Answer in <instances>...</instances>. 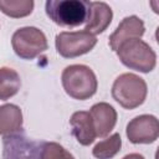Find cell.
I'll return each mask as SVG.
<instances>
[{
	"instance_id": "5bb4252c",
	"label": "cell",
	"mask_w": 159,
	"mask_h": 159,
	"mask_svg": "<svg viewBox=\"0 0 159 159\" xmlns=\"http://www.w3.org/2000/svg\"><path fill=\"white\" fill-rule=\"evenodd\" d=\"M120 148L122 138L119 133H114L97 143L92 149V154L97 159H112L120 152Z\"/></svg>"
},
{
	"instance_id": "9c48e42d",
	"label": "cell",
	"mask_w": 159,
	"mask_h": 159,
	"mask_svg": "<svg viewBox=\"0 0 159 159\" xmlns=\"http://www.w3.org/2000/svg\"><path fill=\"white\" fill-rule=\"evenodd\" d=\"M113 19V11L111 6L103 1H89L88 16L84 24V31L98 35L107 30Z\"/></svg>"
},
{
	"instance_id": "7a4b0ae2",
	"label": "cell",
	"mask_w": 159,
	"mask_h": 159,
	"mask_svg": "<svg viewBox=\"0 0 159 159\" xmlns=\"http://www.w3.org/2000/svg\"><path fill=\"white\" fill-rule=\"evenodd\" d=\"M89 1L84 0H47L46 15L62 27H77L87 21Z\"/></svg>"
},
{
	"instance_id": "9a60e30c",
	"label": "cell",
	"mask_w": 159,
	"mask_h": 159,
	"mask_svg": "<svg viewBox=\"0 0 159 159\" xmlns=\"http://www.w3.org/2000/svg\"><path fill=\"white\" fill-rule=\"evenodd\" d=\"M32 0H0V11L12 19L29 16L34 10Z\"/></svg>"
},
{
	"instance_id": "ac0fdd59",
	"label": "cell",
	"mask_w": 159,
	"mask_h": 159,
	"mask_svg": "<svg viewBox=\"0 0 159 159\" xmlns=\"http://www.w3.org/2000/svg\"><path fill=\"white\" fill-rule=\"evenodd\" d=\"M14 159H16V158H14Z\"/></svg>"
},
{
	"instance_id": "6da1fadb",
	"label": "cell",
	"mask_w": 159,
	"mask_h": 159,
	"mask_svg": "<svg viewBox=\"0 0 159 159\" xmlns=\"http://www.w3.org/2000/svg\"><path fill=\"white\" fill-rule=\"evenodd\" d=\"M61 82L65 92L73 99L84 101L94 96L98 88V81L93 70L86 65H70L61 75Z\"/></svg>"
},
{
	"instance_id": "2e32d148",
	"label": "cell",
	"mask_w": 159,
	"mask_h": 159,
	"mask_svg": "<svg viewBox=\"0 0 159 159\" xmlns=\"http://www.w3.org/2000/svg\"><path fill=\"white\" fill-rule=\"evenodd\" d=\"M37 159H75V157L61 144L48 142L41 147L40 155Z\"/></svg>"
},
{
	"instance_id": "52a82bcc",
	"label": "cell",
	"mask_w": 159,
	"mask_h": 159,
	"mask_svg": "<svg viewBox=\"0 0 159 159\" xmlns=\"http://www.w3.org/2000/svg\"><path fill=\"white\" fill-rule=\"evenodd\" d=\"M125 134L133 144H152L159 137V120L152 114L137 116L127 124Z\"/></svg>"
},
{
	"instance_id": "5b68a950",
	"label": "cell",
	"mask_w": 159,
	"mask_h": 159,
	"mask_svg": "<svg viewBox=\"0 0 159 159\" xmlns=\"http://www.w3.org/2000/svg\"><path fill=\"white\" fill-rule=\"evenodd\" d=\"M11 46L16 56L24 60H34L48 48L46 35L34 26L17 29L12 34Z\"/></svg>"
},
{
	"instance_id": "8fae6325",
	"label": "cell",
	"mask_w": 159,
	"mask_h": 159,
	"mask_svg": "<svg viewBox=\"0 0 159 159\" xmlns=\"http://www.w3.org/2000/svg\"><path fill=\"white\" fill-rule=\"evenodd\" d=\"M70 124L72 127V134L81 145L87 147L94 142L97 134L89 112L86 111L75 112L71 116Z\"/></svg>"
},
{
	"instance_id": "277c9868",
	"label": "cell",
	"mask_w": 159,
	"mask_h": 159,
	"mask_svg": "<svg viewBox=\"0 0 159 159\" xmlns=\"http://www.w3.org/2000/svg\"><path fill=\"white\" fill-rule=\"evenodd\" d=\"M116 52L119 61L130 70L149 73L157 66L155 51L140 39H132L123 42Z\"/></svg>"
},
{
	"instance_id": "8992f818",
	"label": "cell",
	"mask_w": 159,
	"mask_h": 159,
	"mask_svg": "<svg viewBox=\"0 0 159 159\" xmlns=\"http://www.w3.org/2000/svg\"><path fill=\"white\" fill-rule=\"evenodd\" d=\"M97 43V37L84 30L62 31L56 35L55 46L60 56L75 58L88 53Z\"/></svg>"
},
{
	"instance_id": "e0dca14e",
	"label": "cell",
	"mask_w": 159,
	"mask_h": 159,
	"mask_svg": "<svg viewBox=\"0 0 159 159\" xmlns=\"http://www.w3.org/2000/svg\"><path fill=\"white\" fill-rule=\"evenodd\" d=\"M122 159H145V158L139 153H130V154L124 155Z\"/></svg>"
},
{
	"instance_id": "3957f363",
	"label": "cell",
	"mask_w": 159,
	"mask_h": 159,
	"mask_svg": "<svg viewBox=\"0 0 159 159\" xmlns=\"http://www.w3.org/2000/svg\"><path fill=\"white\" fill-rule=\"evenodd\" d=\"M147 82L135 73L119 75L112 86L113 99L125 109H134L142 106L147 98Z\"/></svg>"
},
{
	"instance_id": "4fadbf2b",
	"label": "cell",
	"mask_w": 159,
	"mask_h": 159,
	"mask_svg": "<svg viewBox=\"0 0 159 159\" xmlns=\"http://www.w3.org/2000/svg\"><path fill=\"white\" fill-rule=\"evenodd\" d=\"M21 87L20 75L10 67H0V99L7 101L14 97Z\"/></svg>"
},
{
	"instance_id": "ba28073f",
	"label": "cell",
	"mask_w": 159,
	"mask_h": 159,
	"mask_svg": "<svg viewBox=\"0 0 159 159\" xmlns=\"http://www.w3.org/2000/svg\"><path fill=\"white\" fill-rule=\"evenodd\" d=\"M145 32V26L142 19L135 15L124 17L113 34L109 36V47L113 51H117L118 47L132 39H140Z\"/></svg>"
},
{
	"instance_id": "7c38bea8",
	"label": "cell",
	"mask_w": 159,
	"mask_h": 159,
	"mask_svg": "<svg viewBox=\"0 0 159 159\" xmlns=\"http://www.w3.org/2000/svg\"><path fill=\"white\" fill-rule=\"evenodd\" d=\"M22 112L19 106L6 103L0 106V135H12L22 129Z\"/></svg>"
},
{
	"instance_id": "30bf717a",
	"label": "cell",
	"mask_w": 159,
	"mask_h": 159,
	"mask_svg": "<svg viewBox=\"0 0 159 159\" xmlns=\"http://www.w3.org/2000/svg\"><path fill=\"white\" fill-rule=\"evenodd\" d=\"M89 114L92 117L97 137L104 138L114 129L117 123V112L109 103L99 102L93 104L89 109Z\"/></svg>"
}]
</instances>
